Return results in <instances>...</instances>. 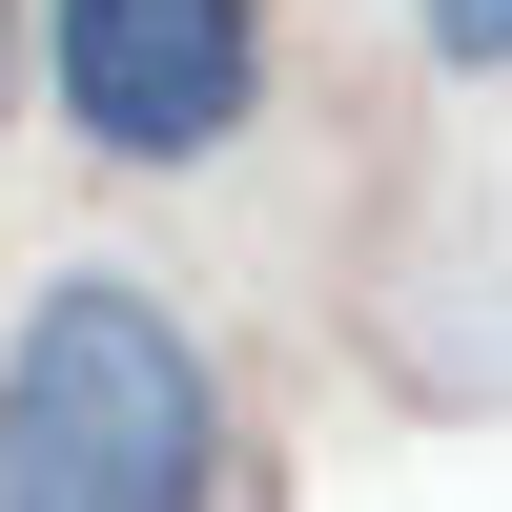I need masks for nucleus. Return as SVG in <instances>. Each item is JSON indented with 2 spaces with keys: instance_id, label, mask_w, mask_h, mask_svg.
<instances>
[{
  "instance_id": "obj_1",
  "label": "nucleus",
  "mask_w": 512,
  "mask_h": 512,
  "mask_svg": "<svg viewBox=\"0 0 512 512\" xmlns=\"http://www.w3.org/2000/svg\"><path fill=\"white\" fill-rule=\"evenodd\" d=\"M0 512H226V349L144 267H41L0 328Z\"/></svg>"
},
{
  "instance_id": "obj_2",
  "label": "nucleus",
  "mask_w": 512,
  "mask_h": 512,
  "mask_svg": "<svg viewBox=\"0 0 512 512\" xmlns=\"http://www.w3.org/2000/svg\"><path fill=\"white\" fill-rule=\"evenodd\" d=\"M41 103L123 185L226 164L267 123V0H41Z\"/></svg>"
},
{
  "instance_id": "obj_3",
  "label": "nucleus",
  "mask_w": 512,
  "mask_h": 512,
  "mask_svg": "<svg viewBox=\"0 0 512 512\" xmlns=\"http://www.w3.org/2000/svg\"><path fill=\"white\" fill-rule=\"evenodd\" d=\"M431 62L451 82H512V0H431Z\"/></svg>"
},
{
  "instance_id": "obj_4",
  "label": "nucleus",
  "mask_w": 512,
  "mask_h": 512,
  "mask_svg": "<svg viewBox=\"0 0 512 512\" xmlns=\"http://www.w3.org/2000/svg\"><path fill=\"white\" fill-rule=\"evenodd\" d=\"M21 82H41V0H0V103H21Z\"/></svg>"
}]
</instances>
